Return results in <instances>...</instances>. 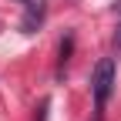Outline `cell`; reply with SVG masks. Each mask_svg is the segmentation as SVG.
Masks as SVG:
<instances>
[{
    "label": "cell",
    "instance_id": "cell-1",
    "mask_svg": "<svg viewBox=\"0 0 121 121\" xmlns=\"http://www.w3.org/2000/svg\"><path fill=\"white\" fill-rule=\"evenodd\" d=\"M114 60L111 57H101L98 64H94V74H91V94H94V111L101 114L104 111V104H108L111 98V91H114Z\"/></svg>",
    "mask_w": 121,
    "mask_h": 121
},
{
    "label": "cell",
    "instance_id": "cell-2",
    "mask_svg": "<svg viewBox=\"0 0 121 121\" xmlns=\"http://www.w3.org/2000/svg\"><path fill=\"white\" fill-rule=\"evenodd\" d=\"M40 20H44V4H40V0H30V4H27V17H24L20 30H24V34H34V30L40 27Z\"/></svg>",
    "mask_w": 121,
    "mask_h": 121
},
{
    "label": "cell",
    "instance_id": "cell-3",
    "mask_svg": "<svg viewBox=\"0 0 121 121\" xmlns=\"http://www.w3.org/2000/svg\"><path fill=\"white\" fill-rule=\"evenodd\" d=\"M114 51L121 54V27H118V34H114Z\"/></svg>",
    "mask_w": 121,
    "mask_h": 121
},
{
    "label": "cell",
    "instance_id": "cell-4",
    "mask_svg": "<svg viewBox=\"0 0 121 121\" xmlns=\"http://www.w3.org/2000/svg\"><path fill=\"white\" fill-rule=\"evenodd\" d=\"M114 13H118V17H121V4H114Z\"/></svg>",
    "mask_w": 121,
    "mask_h": 121
},
{
    "label": "cell",
    "instance_id": "cell-5",
    "mask_svg": "<svg viewBox=\"0 0 121 121\" xmlns=\"http://www.w3.org/2000/svg\"><path fill=\"white\" fill-rule=\"evenodd\" d=\"M20 4H30V0H20Z\"/></svg>",
    "mask_w": 121,
    "mask_h": 121
}]
</instances>
